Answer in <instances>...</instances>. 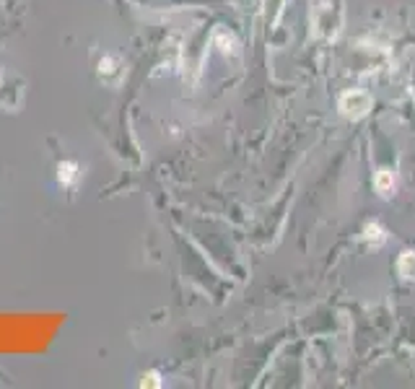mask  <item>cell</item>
I'll return each instance as SVG.
<instances>
[{
  "instance_id": "6da1fadb",
  "label": "cell",
  "mask_w": 415,
  "mask_h": 389,
  "mask_svg": "<svg viewBox=\"0 0 415 389\" xmlns=\"http://www.w3.org/2000/svg\"><path fill=\"white\" fill-rule=\"evenodd\" d=\"M371 96L366 94V91H348V94L340 96V112L343 117L348 119H361L369 114L371 110Z\"/></svg>"
},
{
  "instance_id": "7a4b0ae2",
  "label": "cell",
  "mask_w": 415,
  "mask_h": 389,
  "mask_svg": "<svg viewBox=\"0 0 415 389\" xmlns=\"http://www.w3.org/2000/svg\"><path fill=\"white\" fill-rule=\"evenodd\" d=\"M397 270L405 280H415V252H402L397 260Z\"/></svg>"
},
{
  "instance_id": "3957f363",
  "label": "cell",
  "mask_w": 415,
  "mask_h": 389,
  "mask_svg": "<svg viewBox=\"0 0 415 389\" xmlns=\"http://www.w3.org/2000/svg\"><path fill=\"white\" fill-rule=\"evenodd\" d=\"M374 184H377V190L382 192V195H389V192H392V187H394V176H392V171L382 169V171L377 174V179H374Z\"/></svg>"
},
{
  "instance_id": "277c9868",
  "label": "cell",
  "mask_w": 415,
  "mask_h": 389,
  "mask_svg": "<svg viewBox=\"0 0 415 389\" xmlns=\"http://www.w3.org/2000/svg\"><path fill=\"white\" fill-rule=\"evenodd\" d=\"M75 179H78V166H75V164H63V166H60V182L73 184Z\"/></svg>"
}]
</instances>
